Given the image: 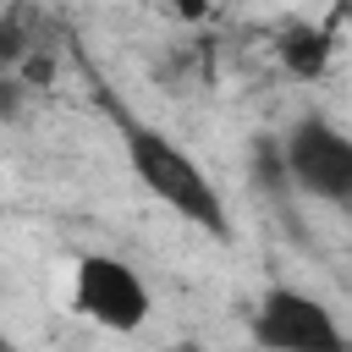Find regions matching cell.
I'll return each instance as SVG.
<instances>
[{
    "label": "cell",
    "mask_w": 352,
    "mask_h": 352,
    "mask_svg": "<svg viewBox=\"0 0 352 352\" xmlns=\"http://www.w3.org/2000/svg\"><path fill=\"white\" fill-rule=\"evenodd\" d=\"M121 148H126L132 176H138L165 209H176L182 220H192V226L209 231V236H231L220 187L209 182V170H204L182 143H170V138H165L160 126H148V121H121Z\"/></svg>",
    "instance_id": "6da1fadb"
},
{
    "label": "cell",
    "mask_w": 352,
    "mask_h": 352,
    "mask_svg": "<svg viewBox=\"0 0 352 352\" xmlns=\"http://www.w3.org/2000/svg\"><path fill=\"white\" fill-rule=\"evenodd\" d=\"M253 182L270 187V192L292 187V170H286V148H280V143H270V138L253 143Z\"/></svg>",
    "instance_id": "8992f818"
},
{
    "label": "cell",
    "mask_w": 352,
    "mask_h": 352,
    "mask_svg": "<svg viewBox=\"0 0 352 352\" xmlns=\"http://www.w3.org/2000/svg\"><path fill=\"white\" fill-rule=\"evenodd\" d=\"M248 330L264 352H346V336H341L330 302H319L314 292H297V286H270L253 302Z\"/></svg>",
    "instance_id": "3957f363"
},
{
    "label": "cell",
    "mask_w": 352,
    "mask_h": 352,
    "mask_svg": "<svg viewBox=\"0 0 352 352\" xmlns=\"http://www.w3.org/2000/svg\"><path fill=\"white\" fill-rule=\"evenodd\" d=\"M286 170H292V187L330 204V209H352V138L324 121V116H302L286 138Z\"/></svg>",
    "instance_id": "7a4b0ae2"
},
{
    "label": "cell",
    "mask_w": 352,
    "mask_h": 352,
    "mask_svg": "<svg viewBox=\"0 0 352 352\" xmlns=\"http://www.w3.org/2000/svg\"><path fill=\"white\" fill-rule=\"evenodd\" d=\"M346 11H352V0H341V6H336V16H330V22H341V16H346Z\"/></svg>",
    "instance_id": "52a82bcc"
},
{
    "label": "cell",
    "mask_w": 352,
    "mask_h": 352,
    "mask_svg": "<svg viewBox=\"0 0 352 352\" xmlns=\"http://www.w3.org/2000/svg\"><path fill=\"white\" fill-rule=\"evenodd\" d=\"M72 308L104 330H143L154 314L148 280L116 253H82L72 270Z\"/></svg>",
    "instance_id": "277c9868"
},
{
    "label": "cell",
    "mask_w": 352,
    "mask_h": 352,
    "mask_svg": "<svg viewBox=\"0 0 352 352\" xmlns=\"http://www.w3.org/2000/svg\"><path fill=\"white\" fill-rule=\"evenodd\" d=\"M330 55H336V22H302V16L280 22V33H275V60L286 66V77L314 82V77H324Z\"/></svg>",
    "instance_id": "5b68a950"
}]
</instances>
